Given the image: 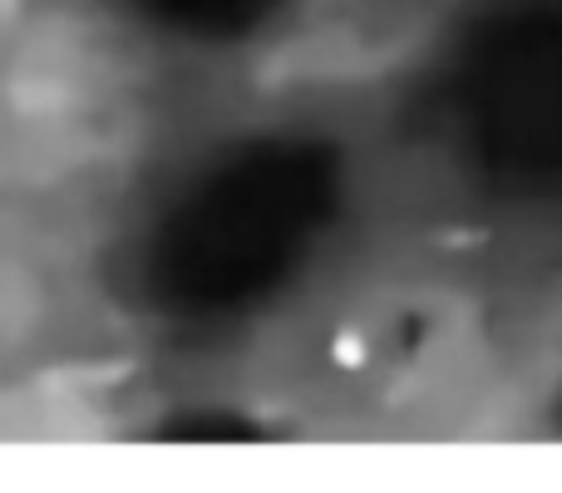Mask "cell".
<instances>
[{
	"label": "cell",
	"instance_id": "6da1fadb",
	"mask_svg": "<svg viewBox=\"0 0 562 493\" xmlns=\"http://www.w3.org/2000/svg\"><path fill=\"white\" fill-rule=\"evenodd\" d=\"M35 316H40L35 281H25V277L0 281V330H5V336H20V330L35 326Z\"/></svg>",
	"mask_w": 562,
	"mask_h": 493
}]
</instances>
